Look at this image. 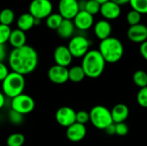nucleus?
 Here are the masks:
<instances>
[{"label":"nucleus","mask_w":147,"mask_h":146,"mask_svg":"<svg viewBox=\"0 0 147 146\" xmlns=\"http://www.w3.org/2000/svg\"><path fill=\"white\" fill-rule=\"evenodd\" d=\"M110 112L113 122L115 124L125 122L129 116V108L126 104L123 103H118L115 105Z\"/></svg>","instance_id":"nucleus-17"},{"label":"nucleus","mask_w":147,"mask_h":146,"mask_svg":"<svg viewBox=\"0 0 147 146\" xmlns=\"http://www.w3.org/2000/svg\"><path fill=\"white\" fill-rule=\"evenodd\" d=\"M9 120L11 124L15 125V126H18L21 125L23 121V115L13 109H10V111L9 112Z\"/></svg>","instance_id":"nucleus-31"},{"label":"nucleus","mask_w":147,"mask_h":146,"mask_svg":"<svg viewBox=\"0 0 147 146\" xmlns=\"http://www.w3.org/2000/svg\"><path fill=\"white\" fill-rule=\"evenodd\" d=\"M100 13L104 17L105 20H108V21L115 20L121 15V6H119L115 3L109 0L101 4Z\"/></svg>","instance_id":"nucleus-14"},{"label":"nucleus","mask_w":147,"mask_h":146,"mask_svg":"<svg viewBox=\"0 0 147 146\" xmlns=\"http://www.w3.org/2000/svg\"><path fill=\"white\" fill-rule=\"evenodd\" d=\"M100 9H101V4L97 1H96V0H86L84 10H85L89 14L94 15L98 14L100 12Z\"/></svg>","instance_id":"nucleus-28"},{"label":"nucleus","mask_w":147,"mask_h":146,"mask_svg":"<svg viewBox=\"0 0 147 146\" xmlns=\"http://www.w3.org/2000/svg\"><path fill=\"white\" fill-rule=\"evenodd\" d=\"M47 77L55 84H64L69 80V69H67V67L54 65L49 68Z\"/></svg>","instance_id":"nucleus-11"},{"label":"nucleus","mask_w":147,"mask_h":146,"mask_svg":"<svg viewBox=\"0 0 147 146\" xmlns=\"http://www.w3.org/2000/svg\"><path fill=\"white\" fill-rule=\"evenodd\" d=\"M140 52L141 56L147 61V40L145 41V42H143L142 44H140Z\"/></svg>","instance_id":"nucleus-36"},{"label":"nucleus","mask_w":147,"mask_h":146,"mask_svg":"<svg viewBox=\"0 0 147 146\" xmlns=\"http://www.w3.org/2000/svg\"><path fill=\"white\" fill-rule=\"evenodd\" d=\"M106 61L98 50H90L82 60V68L85 76L90 78H98L103 73Z\"/></svg>","instance_id":"nucleus-2"},{"label":"nucleus","mask_w":147,"mask_h":146,"mask_svg":"<svg viewBox=\"0 0 147 146\" xmlns=\"http://www.w3.org/2000/svg\"><path fill=\"white\" fill-rule=\"evenodd\" d=\"M39 56L31 46L25 45L19 48H13L8 56V63L12 71L26 76L36 69Z\"/></svg>","instance_id":"nucleus-1"},{"label":"nucleus","mask_w":147,"mask_h":146,"mask_svg":"<svg viewBox=\"0 0 147 146\" xmlns=\"http://www.w3.org/2000/svg\"><path fill=\"white\" fill-rule=\"evenodd\" d=\"M15 21V13L11 9H3L0 11V24L10 26Z\"/></svg>","instance_id":"nucleus-24"},{"label":"nucleus","mask_w":147,"mask_h":146,"mask_svg":"<svg viewBox=\"0 0 147 146\" xmlns=\"http://www.w3.org/2000/svg\"><path fill=\"white\" fill-rule=\"evenodd\" d=\"M7 56V50L5 45H0V62H3Z\"/></svg>","instance_id":"nucleus-37"},{"label":"nucleus","mask_w":147,"mask_h":146,"mask_svg":"<svg viewBox=\"0 0 147 146\" xmlns=\"http://www.w3.org/2000/svg\"><path fill=\"white\" fill-rule=\"evenodd\" d=\"M5 102H6V96L2 91H0V110L4 107Z\"/></svg>","instance_id":"nucleus-39"},{"label":"nucleus","mask_w":147,"mask_h":146,"mask_svg":"<svg viewBox=\"0 0 147 146\" xmlns=\"http://www.w3.org/2000/svg\"><path fill=\"white\" fill-rule=\"evenodd\" d=\"M90 121V113L84 111V110H80L76 113V122L85 125L87 122Z\"/></svg>","instance_id":"nucleus-33"},{"label":"nucleus","mask_w":147,"mask_h":146,"mask_svg":"<svg viewBox=\"0 0 147 146\" xmlns=\"http://www.w3.org/2000/svg\"><path fill=\"white\" fill-rule=\"evenodd\" d=\"M104 131H105L106 133L109 134V135H115V123L111 124V125L109 126Z\"/></svg>","instance_id":"nucleus-38"},{"label":"nucleus","mask_w":147,"mask_h":146,"mask_svg":"<svg viewBox=\"0 0 147 146\" xmlns=\"http://www.w3.org/2000/svg\"><path fill=\"white\" fill-rule=\"evenodd\" d=\"M136 98L137 102L140 107L147 108V87L142 88L139 90Z\"/></svg>","instance_id":"nucleus-32"},{"label":"nucleus","mask_w":147,"mask_h":146,"mask_svg":"<svg viewBox=\"0 0 147 146\" xmlns=\"http://www.w3.org/2000/svg\"><path fill=\"white\" fill-rule=\"evenodd\" d=\"M141 14L132 9L130 10L128 13H127V21L128 22V24L130 26H134V25H137V24H140V21H141Z\"/></svg>","instance_id":"nucleus-30"},{"label":"nucleus","mask_w":147,"mask_h":146,"mask_svg":"<svg viewBox=\"0 0 147 146\" xmlns=\"http://www.w3.org/2000/svg\"><path fill=\"white\" fill-rule=\"evenodd\" d=\"M10 107L11 109L25 115L34 111L35 108V102L32 96L22 93L11 99Z\"/></svg>","instance_id":"nucleus-6"},{"label":"nucleus","mask_w":147,"mask_h":146,"mask_svg":"<svg viewBox=\"0 0 147 146\" xmlns=\"http://www.w3.org/2000/svg\"><path fill=\"white\" fill-rule=\"evenodd\" d=\"M11 31L9 26L0 24V45H5L6 42H9Z\"/></svg>","instance_id":"nucleus-29"},{"label":"nucleus","mask_w":147,"mask_h":146,"mask_svg":"<svg viewBox=\"0 0 147 146\" xmlns=\"http://www.w3.org/2000/svg\"><path fill=\"white\" fill-rule=\"evenodd\" d=\"M96 1H97L100 4H102V3H106V2H108L109 0H96Z\"/></svg>","instance_id":"nucleus-41"},{"label":"nucleus","mask_w":147,"mask_h":146,"mask_svg":"<svg viewBox=\"0 0 147 146\" xmlns=\"http://www.w3.org/2000/svg\"><path fill=\"white\" fill-rule=\"evenodd\" d=\"M16 26L18 29L27 32L35 26V18L29 12L22 14L16 20Z\"/></svg>","instance_id":"nucleus-20"},{"label":"nucleus","mask_w":147,"mask_h":146,"mask_svg":"<svg viewBox=\"0 0 147 146\" xmlns=\"http://www.w3.org/2000/svg\"><path fill=\"white\" fill-rule=\"evenodd\" d=\"M127 37L132 42L142 44L147 40V27L142 23L130 26L127 30Z\"/></svg>","instance_id":"nucleus-12"},{"label":"nucleus","mask_w":147,"mask_h":146,"mask_svg":"<svg viewBox=\"0 0 147 146\" xmlns=\"http://www.w3.org/2000/svg\"><path fill=\"white\" fill-rule=\"evenodd\" d=\"M27 41V36L25 32L16 28L11 31L9 39V43L13 48H19L26 45Z\"/></svg>","instance_id":"nucleus-21"},{"label":"nucleus","mask_w":147,"mask_h":146,"mask_svg":"<svg viewBox=\"0 0 147 146\" xmlns=\"http://www.w3.org/2000/svg\"><path fill=\"white\" fill-rule=\"evenodd\" d=\"M75 25L73 23L72 20H67L64 19L59 25V27L57 28V34L62 39H71L75 31Z\"/></svg>","instance_id":"nucleus-19"},{"label":"nucleus","mask_w":147,"mask_h":146,"mask_svg":"<svg viewBox=\"0 0 147 146\" xmlns=\"http://www.w3.org/2000/svg\"><path fill=\"white\" fill-rule=\"evenodd\" d=\"M90 121L96 128L100 130H105L114 123L110 110L102 105H96L91 108L90 112Z\"/></svg>","instance_id":"nucleus-5"},{"label":"nucleus","mask_w":147,"mask_h":146,"mask_svg":"<svg viewBox=\"0 0 147 146\" xmlns=\"http://www.w3.org/2000/svg\"><path fill=\"white\" fill-rule=\"evenodd\" d=\"M9 71L8 66L3 62H0V82H3L9 75Z\"/></svg>","instance_id":"nucleus-35"},{"label":"nucleus","mask_w":147,"mask_h":146,"mask_svg":"<svg viewBox=\"0 0 147 146\" xmlns=\"http://www.w3.org/2000/svg\"><path fill=\"white\" fill-rule=\"evenodd\" d=\"M85 77V73L81 65H75L69 69V80L73 83L82 82Z\"/></svg>","instance_id":"nucleus-22"},{"label":"nucleus","mask_w":147,"mask_h":146,"mask_svg":"<svg viewBox=\"0 0 147 146\" xmlns=\"http://www.w3.org/2000/svg\"><path fill=\"white\" fill-rule=\"evenodd\" d=\"M98 51L106 63L114 64L121 59L124 54V46L119 39L110 36L101 40Z\"/></svg>","instance_id":"nucleus-3"},{"label":"nucleus","mask_w":147,"mask_h":146,"mask_svg":"<svg viewBox=\"0 0 147 146\" xmlns=\"http://www.w3.org/2000/svg\"><path fill=\"white\" fill-rule=\"evenodd\" d=\"M111 1L114 2V3H115L119 6H122V5H125L127 3H130V0H111Z\"/></svg>","instance_id":"nucleus-40"},{"label":"nucleus","mask_w":147,"mask_h":146,"mask_svg":"<svg viewBox=\"0 0 147 146\" xmlns=\"http://www.w3.org/2000/svg\"><path fill=\"white\" fill-rule=\"evenodd\" d=\"M67 47L73 58H83L90 51V41L83 35H76L70 40Z\"/></svg>","instance_id":"nucleus-8"},{"label":"nucleus","mask_w":147,"mask_h":146,"mask_svg":"<svg viewBox=\"0 0 147 146\" xmlns=\"http://www.w3.org/2000/svg\"><path fill=\"white\" fill-rule=\"evenodd\" d=\"M132 9L140 13L141 15L147 14V0H130Z\"/></svg>","instance_id":"nucleus-27"},{"label":"nucleus","mask_w":147,"mask_h":146,"mask_svg":"<svg viewBox=\"0 0 147 146\" xmlns=\"http://www.w3.org/2000/svg\"><path fill=\"white\" fill-rule=\"evenodd\" d=\"M26 80L23 75L11 71L2 82V92L6 97L13 99L14 97L23 93Z\"/></svg>","instance_id":"nucleus-4"},{"label":"nucleus","mask_w":147,"mask_h":146,"mask_svg":"<svg viewBox=\"0 0 147 146\" xmlns=\"http://www.w3.org/2000/svg\"><path fill=\"white\" fill-rule=\"evenodd\" d=\"M25 142V137L20 133L10 134L6 140L7 146H22Z\"/></svg>","instance_id":"nucleus-26"},{"label":"nucleus","mask_w":147,"mask_h":146,"mask_svg":"<svg viewBox=\"0 0 147 146\" xmlns=\"http://www.w3.org/2000/svg\"><path fill=\"white\" fill-rule=\"evenodd\" d=\"M133 80L135 85L140 89L147 87V73L145 71H136L133 75Z\"/></svg>","instance_id":"nucleus-25"},{"label":"nucleus","mask_w":147,"mask_h":146,"mask_svg":"<svg viewBox=\"0 0 147 146\" xmlns=\"http://www.w3.org/2000/svg\"><path fill=\"white\" fill-rule=\"evenodd\" d=\"M76 111L70 107H61L55 114V119L59 125L63 127H69L76 123Z\"/></svg>","instance_id":"nucleus-10"},{"label":"nucleus","mask_w":147,"mask_h":146,"mask_svg":"<svg viewBox=\"0 0 147 146\" xmlns=\"http://www.w3.org/2000/svg\"><path fill=\"white\" fill-rule=\"evenodd\" d=\"M111 32H112V26L108 20L105 19L100 20L94 25V33L96 36L101 40H103L110 37Z\"/></svg>","instance_id":"nucleus-18"},{"label":"nucleus","mask_w":147,"mask_h":146,"mask_svg":"<svg viewBox=\"0 0 147 146\" xmlns=\"http://www.w3.org/2000/svg\"><path fill=\"white\" fill-rule=\"evenodd\" d=\"M28 11L35 19L41 21L53 13V3L50 0H32Z\"/></svg>","instance_id":"nucleus-7"},{"label":"nucleus","mask_w":147,"mask_h":146,"mask_svg":"<svg viewBox=\"0 0 147 146\" xmlns=\"http://www.w3.org/2000/svg\"><path fill=\"white\" fill-rule=\"evenodd\" d=\"M87 133L85 125L79 123H74L66 128V137L71 142H79L84 139Z\"/></svg>","instance_id":"nucleus-16"},{"label":"nucleus","mask_w":147,"mask_h":146,"mask_svg":"<svg viewBox=\"0 0 147 146\" xmlns=\"http://www.w3.org/2000/svg\"><path fill=\"white\" fill-rule=\"evenodd\" d=\"M75 28L79 30H88L94 25V15L85 10H80L72 20Z\"/></svg>","instance_id":"nucleus-15"},{"label":"nucleus","mask_w":147,"mask_h":146,"mask_svg":"<svg viewBox=\"0 0 147 146\" xmlns=\"http://www.w3.org/2000/svg\"><path fill=\"white\" fill-rule=\"evenodd\" d=\"M64 18L59 13H52L46 19V25L48 28L53 30H57V28L61 24Z\"/></svg>","instance_id":"nucleus-23"},{"label":"nucleus","mask_w":147,"mask_h":146,"mask_svg":"<svg viewBox=\"0 0 147 146\" xmlns=\"http://www.w3.org/2000/svg\"><path fill=\"white\" fill-rule=\"evenodd\" d=\"M72 55L65 46H59L55 48L53 52V59L55 61V65L67 67L72 61Z\"/></svg>","instance_id":"nucleus-13"},{"label":"nucleus","mask_w":147,"mask_h":146,"mask_svg":"<svg viewBox=\"0 0 147 146\" xmlns=\"http://www.w3.org/2000/svg\"><path fill=\"white\" fill-rule=\"evenodd\" d=\"M128 132H129L128 126L125 122L115 124V134L116 135H118V136H125V135H127L128 133Z\"/></svg>","instance_id":"nucleus-34"},{"label":"nucleus","mask_w":147,"mask_h":146,"mask_svg":"<svg viewBox=\"0 0 147 146\" xmlns=\"http://www.w3.org/2000/svg\"><path fill=\"white\" fill-rule=\"evenodd\" d=\"M58 9L59 14L67 20H73L80 11L78 0H59Z\"/></svg>","instance_id":"nucleus-9"}]
</instances>
